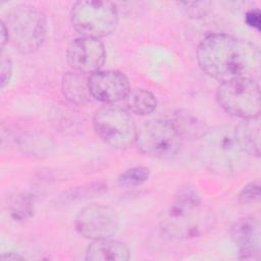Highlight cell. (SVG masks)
Here are the masks:
<instances>
[{
	"mask_svg": "<svg viewBox=\"0 0 261 261\" xmlns=\"http://www.w3.org/2000/svg\"><path fill=\"white\" fill-rule=\"evenodd\" d=\"M171 123L181 139H200L207 130L202 120H200L193 113L186 110H178L175 112Z\"/></svg>",
	"mask_w": 261,
	"mask_h": 261,
	"instance_id": "obj_16",
	"label": "cell"
},
{
	"mask_svg": "<svg viewBox=\"0 0 261 261\" xmlns=\"http://www.w3.org/2000/svg\"><path fill=\"white\" fill-rule=\"evenodd\" d=\"M0 36H1V41H0V44H1V50H3L4 46L6 43H8V34H7V30L4 25L3 22H1V30H0Z\"/></svg>",
	"mask_w": 261,
	"mask_h": 261,
	"instance_id": "obj_24",
	"label": "cell"
},
{
	"mask_svg": "<svg viewBox=\"0 0 261 261\" xmlns=\"http://www.w3.org/2000/svg\"><path fill=\"white\" fill-rule=\"evenodd\" d=\"M12 75V62L9 57L4 56L2 54L1 58V76H0V84L1 88H4L10 81Z\"/></svg>",
	"mask_w": 261,
	"mask_h": 261,
	"instance_id": "obj_22",
	"label": "cell"
},
{
	"mask_svg": "<svg viewBox=\"0 0 261 261\" xmlns=\"http://www.w3.org/2000/svg\"><path fill=\"white\" fill-rule=\"evenodd\" d=\"M125 101L128 110L138 115L151 114L157 107V99L155 95L146 89L130 90Z\"/></svg>",
	"mask_w": 261,
	"mask_h": 261,
	"instance_id": "obj_17",
	"label": "cell"
},
{
	"mask_svg": "<svg viewBox=\"0 0 261 261\" xmlns=\"http://www.w3.org/2000/svg\"><path fill=\"white\" fill-rule=\"evenodd\" d=\"M180 6L187 11L188 14L192 16H200L205 15L208 10L210 9V2H181L179 3Z\"/></svg>",
	"mask_w": 261,
	"mask_h": 261,
	"instance_id": "obj_21",
	"label": "cell"
},
{
	"mask_svg": "<svg viewBox=\"0 0 261 261\" xmlns=\"http://www.w3.org/2000/svg\"><path fill=\"white\" fill-rule=\"evenodd\" d=\"M86 259L89 261H125L129 259V250L119 241L96 240L88 246Z\"/></svg>",
	"mask_w": 261,
	"mask_h": 261,
	"instance_id": "obj_13",
	"label": "cell"
},
{
	"mask_svg": "<svg viewBox=\"0 0 261 261\" xmlns=\"http://www.w3.org/2000/svg\"><path fill=\"white\" fill-rule=\"evenodd\" d=\"M2 260H22L24 259V257H22L21 255L14 253V252H7V253H3L1 256Z\"/></svg>",
	"mask_w": 261,
	"mask_h": 261,
	"instance_id": "obj_25",
	"label": "cell"
},
{
	"mask_svg": "<svg viewBox=\"0 0 261 261\" xmlns=\"http://www.w3.org/2000/svg\"><path fill=\"white\" fill-rule=\"evenodd\" d=\"M260 10L257 8H253L247 11L246 16H245V21L248 25H250L253 29H256L257 31L260 30V23H261V18H260Z\"/></svg>",
	"mask_w": 261,
	"mask_h": 261,
	"instance_id": "obj_23",
	"label": "cell"
},
{
	"mask_svg": "<svg viewBox=\"0 0 261 261\" xmlns=\"http://www.w3.org/2000/svg\"><path fill=\"white\" fill-rule=\"evenodd\" d=\"M237 140L242 150L249 156H260L261 136H260V117L242 119L234 127Z\"/></svg>",
	"mask_w": 261,
	"mask_h": 261,
	"instance_id": "obj_15",
	"label": "cell"
},
{
	"mask_svg": "<svg viewBox=\"0 0 261 261\" xmlns=\"http://www.w3.org/2000/svg\"><path fill=\"white\" fill-rule=\"evenodd\" d=\"M200 154L204 164L218 174H232L242 169L247 154L242 150L234 127L218 125L207 128L200 138Z\"/></svg>",
	"mask_w": 261,
	"mask_h": 261,
	"instance_id": "obj_3",
	"label": "cell"
},
{
	"mask_svg": "<svg viewBox=\"0 0 261 261\" xmlns=\"http://www.w3.org/2000/svg\"><path fill=\"white\" fill-rule=\"evenodd\" d=\"M91 96L103 103H115L126 98L130 91L128 79L118 70H99L89 75Z\"/></svg>",
	"mask_w": 261,
	"mask_h": 261,
	"instance_id": "obj_11",
	"label": "cell"
},
{
	"mask_svg": "<svg viewBox=\"0 0 261 261\" xmlns=\"http://www.w3.org/2000/svg\"><path fill=\"white\" fill-rule=\"evenodd\" d=\"M150 175V169L145 166H135L126 169L118 177V184L121 187H138L147 181Z\"/></svg>",
	"mask_w": 261,
	"mask_h": 261,
	"instance_id": "obj_18",
	"label": "cell"
},
{
	"mask_svg": "<svg viewBox=\"0 0 261 261\" xmlns=\"http://www.w3.org/2000/svg\"><path fill=\"white\" fill-rule=\"evenodd\" d=\"M70 21L81 36L100 39L115 31L118 12L109 1H77L72 5Z\"/></svg>",
	"mask_w": 261,
	"mask_h": 261,
	"instance_id": "obj_5",
	"label": "cell"
},
{
	"mask_svg": "<svg viewBox=\"0 0 261 261\" xmlns=\"http://www.w3.org/2000/svg\"><path fill=\"white\" fill-rule=\"evenodd\" d=\"M120 219L117 211L109 206L91 204L84 207L75 216L77 232L93 241L111 239L118 231Z\"/></svg>",
	"mask_w": 261,
	"mask_h": 261,
	"instance_id": "obj_9",
	"label": "cell"
},
{
	"mask_svg": "<svg viewBox=\"0 0 261 261\" xmlns=\"http://www.w3.org/2000/svg\"><path fill=\"white\" fill-rule=\"evenodd\" d=\"M220 107L228 114L242 119L260 114V89L255 80L242 76L223 82L216 92Z\"/></svg>",
	"mask_w": 261,
	"mask_h": 261,
	"instance_id": "obj_6",
	"label": "cell"
},
{
	"mask_svg": "<svg viewBox=\"0 0 261 261\" xmlns=\"http://www.w3.org/2000/svg\"><path fill=\"white\" fill-rule=\"evenodd\" d=\"M232 242L239 249L241 259H258L260 256V222L255 216L238 219L230 228Z\"/></svg>",
	"mask_w": 261,
	"mask_h": 261,
	"instance_id": "obj_12",
	"label": "cell"
},
{
	"mask_svg": "<svg viewBox=\"0 0 261 261\" xmlns=\"http://www.w3.org/2000/svg\"><path fill=\"white\" fill-rule=\"evenodd\" d=\"M33 212V200L30 195H17L10 205V213L14 219L22 220L28 218Z\"/></svg>",
	"mask_w": 261,
	"mask_h": 261,
	"instance_id": "obj_19",
	"label": "cell"
},
{
	"mask_svg": "<svg viewBox=\"0 0 261 261\" xmlns=\"http://www.w3.org/2000/svg\"><path fill=\"white\" fill-rule=\"evenodd\" d=\"M181 137L171 123L162 119L145 122L137 133L136 144L145 155L155 158L174 156L181 145Z\"/></svg>",
	"mask_w": 261,
	"mask_h": 261,
	"instance_id": "obj_8",
	"label": "cell"
},
{
	"mask_svg": "<svg viewBox=\"0 0 261 261\" xmlns=\"http://www.w3.org/2000/svg\"><path fill=\"white\" fill-rule=\"evenodd\" d=\"M215 214L192 188L181 189L160 218V229L169 239L194 240L214 226Z\"/></svg>",
	"mask_w": 261,
	"mask_h": 261,
	"instance_id": "obj_2",
	"label": "cell"
},
{
	"mask_svg": "<svg viewBox=\"0 0 261 261\" xmlns=\"http://www.w3.org/2000/svg\"><path fill=\"white\" fill-rule=\"evenodd\" d=\"M93 126L100 139L114 149H126L136 143L135 120L127 110L120 107L99 108L94 114Z\"/></svg>",
	"mask_w": 261,
	"mask_h": 261,
	"instance_id": "obj_7",
	"label": "cell"
},
{
	"mask_svg": "<svg viewBox=\"0 0 261 261\" xmlns=\"http://www.w3.org/2000/svg\"><path fill=\"white\" fill-rule=\"evenodd\" d=\"M66 59L72 70L90 75L103 66L106 59L105 47L99 39L81 36L69 44Z\"/></svg>",
	"mask_w": 261,
	"mask_h": 261,
	"instance_id": "obj_10",
	"label": "cell"
},
{
	"mask_svg": "<svg viewBox=\"0 0 261 261\" xmlns=\"http://www.w3.org/2000/svg\"><path fill=\"white\" fill-rule=\"evenodd\" d=\"M8 42L19 52L29 54L38 50L47 35V19L37 7L19 4L12 7L2 20Z\"/></svg>",
	"mask_w": 261,
	"mask_h": 261,
	"instance_id": "obj_4",
	"label": "cell"
},
{
	"mask_svg": "<svg viewBox=\"0 0 261 261\" xmlns=\"http://www.w3.org/2000/svg\"><path fill=\"white\" fill-rule=\"evenodd\" d=\"M61 89L64 97L76 105L88 103L92 97L89 89V75L75 70L63 74Z\"/></svg>",
	"mask_w": 261,
	"mask_h": 261,
	"instance_id": "obj_14",
	"label": "cell"
},
{
	"mask_svg": "<svg viewBox=\"0 0 261 261\" xmlns=\"http://www.w3.org/2000/svg\"><path fill=\"white\" fill-rule=\"evenodd\" d=\"M260 198V184L258 180L245 186L239 194V201L243 204H251Z\"/></svg>",
	"mask_w": 261,
	"mask_h": 261,
	"instance_id": "obj_20",
	"label": "cell"
},
{
	"mask_svg": "<svg viewBox=\"0 0 261 261\" xmlns=\"http://www.w3.org/2000/svg\"><path fill=\"white\" fill-rule=\"evenodd\" d=\"M259 57L253 44L226 34L209 35L197 48V60L202 70L221 83L249 76L258 67Z\"/></svg>",
	"mask_w": 261,
	"mask_h": 261,
	"instance_id": "obj_1",
	"label": "cell"
}]
</instances>
